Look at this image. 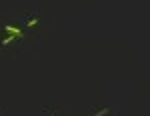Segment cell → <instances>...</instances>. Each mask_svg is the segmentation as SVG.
I'll use <instances>...</instances> for the list:
<instances>
[{
	"label": "cell",
	"instance_id": "1",
	"mask_svg": "<svg viewBox=\"0 0 150 116\" xmlns=\"http://www.w3.org/2000/svg\"><path fill=\"white\" fill-rule=\"evenodd\" d=\"M4 30H6L8 34L16 36V38H22V32H20V28H16V26H4Z\"/></svg>",
	"mask_w": 150,
	"mask_h": 116
},
{
	"label": "cell",
	"instance_id": "2",
	"mask_svg": "<svg viewBox=\"0 0 150 116\" xmlns=\"http://www.w3.org/2000/svg\"><path fill=\"white\" fill-rule=\"evenodd\" d=\"M104 114H108V108H102V110H98V112H94L92 116H104Z\"/></svg>",
	"mask_w": 150,
	"mask_h": 116
},
{
	"label": "cell",
	"instance_id": "3",
	"mask_svg": "<svg viewBox=\"0 0 150 116\" xmlns=\"http://www.w3.org/2000/svg\"><path fill=\"white\" fill-rule=\"evenodd\" d=\"M36 24H38V18H32V20L28 22V26H30V28H32V26H36Z\"/></svg>",
	"mask_w": 150,
	"mask_h": 116
}]
</instances>
